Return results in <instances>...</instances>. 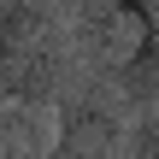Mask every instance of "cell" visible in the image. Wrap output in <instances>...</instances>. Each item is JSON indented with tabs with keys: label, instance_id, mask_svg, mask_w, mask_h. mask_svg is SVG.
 I'll list each match as a JSON object with an SVG mask.
<instances>
[{
	"label": "cell",
	"instance_id": "5",
	"mask_svg": "<svg viewBox=\"0 0 159 159\" xmlns=\"http://www.w3.org/2000/svg\"><path fill=\"white\" fill-rule=\"evenodd\" d=\"M142 153L159 159V112H153V118H142Z\"/></svg>",
	"mask_w": 159,
	"mask_h": 159
},
{
	"label": "cell",
	"instance_id": "2",
	"mask_svg": "<svg viewBox=\"0 0 159 159\" xmlns=\"http://www.w3.org/2000/svg\"><path fill=\"white\" fill-rule=\"evenodd\" d=\"M53 106H59L53 159H118L124 153L130 118H124V100L112 94V83H100V77L71 83Z\"/></svg>",
	"mask_w": 159,
	"mask_h": 159
},
{
	"label": "cell",
	"instance_id": "4",
	"mask_svg": "<svg viewBox=\"0 0 159 159\" xmlns=\"http://www.w3.org/2000/svg\"><path fill=\"white\" fill-rule=\"evenodd\" d=\"M0 159H53L47 118L30 106H0Z\"/></svg>",
	"mask_w": 159,
	"mask_h": 159
},
{
	"label": "cell",
	"instance_id": "3",
	"mask_svg": "<svg viewBox=\"0 0 159 159\" xmlns=\"http://www.w3.org/2000/svg\"><path fill=\"white\" fill-rule=\"evenodd\" d=\"M136 12V41H130V53H124V65L106 77L112 83V94L124 100V106H136V112H159V0H142V6H130Z\"/></svg>",
	"mask_w": 159,
	"mask_h": 159
},
{
	"label": "cell",
	"instance_id": "1",
	"mask_svg": "<svg viewBox=\"0 0 159 159\" xmlns=\"http://www.w3.org/2000/svg\"><path fill=\"white\" fill-rule=\"evenodd\" d=\"M71 30L53 6L0 0V106L41 112L71 89Z\"/></svg>",
	"mask_w": 159,
	"mask_h": 159
}]
</instances>
